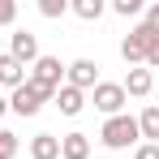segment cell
Instances as JSON below:
<instances>
[{
	"label": "cell",
	"instance_id": "6da1fadb",
	"mask_svg": "<svg viewBox=\"0 0 159 159\" xmlns=\"http://www.w3.org/2000/svg\"><path fill=\"white\" fill-rule=\"evenodd\" d=\"M142 133H138V116H129V112H120V116H107L103 129H99V142H103L107 151H125V146H133Z\"/></svg>",
	"mask_w": 159,
	"mask_h": 159
},
{
	"label": "cell",
	"instance_id": "7a4b0ae2",
	"mask_svg": "<svg viewBox=\"0 0 159 159\" xmlns=\"http://www.w3.org/2000/svg\"><path fill=\"white\" fill-rule=\"evenodd\" d=\"M60 78H65V65H60L56 56H39V60L30 65V78H26V82L34 86V90H43V95L52 99L56 90H60Z\"/></svg>",
	"mask_w": 159,
	"mask_h": 159
},
{
	"label": "cell",
	"instance_id": "3957f363",
	"mask_svg": "<svg viewBox=\"0 0 159 159\" xmlns=\"http://www.w3.org/2000/svg\"><path fill=\"white\" fill-rule=\"evenodd\" d=\"M155 39H159V34H155L151 26H142V22H138V26H133L129 34L120 39V56L129 60V69H138V65H146V48H151Z\"/></svg>",
	"mask_w": 159,
	"mask_h": 159
},
{
	"label": "cell",
	"instance_id": "277c9868",
	"mask_svg": "<svg viewBox=\"0 0 159 159\" xmlns=\"http://www.w3.org/2000/svg\"><path fill=\"white\" fill-rule=\"evenodd\" d=\"M125 99H129V95L120 90V82H99V86L90 90V103L99 107L103 116H120V112H125Z\"/></svg>",
	"mask_w": 159,
	"mask_h": 159
},
{
	"label": "cell",
	"instance_id": "5b68a950",
	"mask_svg": "<svg viewBox=\"0 0 159 159\" xmlns=\"http://www.w3.org/2000/svg\"><path fill=\"white\" fill-rule=\"evenodd\" d=\"M65 86H73V90H82V95L95 90V86H99V65L86 60V56L73 60V65H65Z\"/></svg>",
	"mask_w": 159,
	"mask_h": 159
},
{
	"label": "cell",
	"instance_id": "8992f818",
	"mask_svg": "<svg viewBox=\"0 0 159 159\" xmlns=\"http://www.w3.org/2000/svg\"><path fill=\"white\" fill-rule=\"evenodd\" d=\"M43 103H48V95H43V90H34L30 82H22V86L13 90V99H9V107H13L17 116H39Z\"/></svg>",
	"mask_w": 159,
	"mask_h": 159
},
{
	"label": "cell",
	"instance_id": "52a82bcc",
	"mask_svg": "<svg viewBox=\"0 0 159 159\" xmlns=\"http://www.w3.org/2000/svg\"><path fill=\"white\" fill-rule=\"evenodd\" d=\"M9 56H13L17 65H34V60H39V39H34L30 30H13V39H9Z\"/></svg>",
	"mask_w": 159,
	"mask_h": 159
},
{
	"label": "cell",
	"instance_id": "ba28073f",
	"mask_svg": "<svg viewBox=\"0 0 159 159\" xmlns=\"http://www.w3.org/2000/svg\"><path fill=\"white\" fill-rule=\"evenodd\" d=\"M120 90H125V95H133V99H146V95L155 90L151 69H129V73H125V82H120Z\"/></svg>",
	"mask_w": 159,
	"mask_h": 159
},
{
	"label": "cell",
	"instance_id": "9c48e42d",
	"mask_svg": "<svg viewBox=\"0 0 159 159\" xmlns=\"http://www.w3.org/2000/svg\"><path fill=\"white\" fill-rule=\"evenodd\" d=\"M52 103L60 107V116H78L82 107H86V95H82V90H73V86H65V82H60V90H56V95H52Z\"/></svg>",
	"mask_w": 159,
	"mask_h": 159
},
{
	"label": "cell",
	"instance_id": "30bf717a",
	"mask_svg": "<svg viewBox=\"0 0 159 159\" xmlns=\"http://www.w3.org/2000/svg\"><path fill=\"white\" fill-rule=\"evenodd\" d=\"M26 82V65H17L9 52H0V86H9V90H17Z\"/></svg>",
	"mask_w": 159,
	"mask_h": 159
},
{
	"label": "cell",
	"instance_id": "8fae6325",
	"mask_svg": "<svg viewBox=\"0 0 159 159\" xmlns=\"http://www.w3.org/2000/svg\"><path fill=\"white\" fill-rule=\"evenodd\" d=\"M30 159H60V138L56 133H34L30 138Z\"/></svg>",
	"mask_w": 159,
	"mask_h": 159
},
{
	"label": "cell",
	"instance_id": "7c38bea8",
	"mask_svg": "<svg viewBox=\"0 0 159 159\" xmlns=\"http://www.w3.org/2000/svg\"><path fill=\"white\" fill-rule=\"evenodd\" d=\"M60 159H90V138L86 133H65L60 138Z\"/></svg>",
	"mask_w": 159,
	"mask_h": 159
},
{
	"label": "cell",
	"instance_id": "4fadbf2b",
	"mask_svg": "<svg viewBox=\"0 0 159 159\" xmlns=\"http://www.w3.org/2000/svg\"><path fill=\"white\" fill-rule=\"evenodd\" d=\"M138 133H142L146 142L159 146V103H146V107H142V116H138Z\"/></svg>",
	"mask_w": 159,
	"mask_h": 159
},
{
	"label": "cell",
	"instance_id": "5bb4252c",
	"mask_svg": "<svg viewBox=\"0 0 159 159\" xmlns=\"http://www.w3.org/2000/svg\"><path fill=\"white\" fill-rule=\"evenodd\" d=\"M69 9L78 13L82 22H99V17H103V0H73Z\"/></svg>",
	"mask_w": 159,
	"mask_h": 159
},
{
	"label": "cell",
	"instance_id": "9a60e30c",
	"mask_svg": "<svg viewBox=\"0 0 159 159\" xmlns=\"http://www.w3.org/2000/svg\"><path fill=\"white\" fill-rule=\"evenodd\" d=\"M22 151V142H17V133L13 129H0V159H13Z\"/></svg>",
	"mask_w": 159,
	"mask_h": 159
},
{
	"label": "cell",
	"instance_id": "2e32d148",
	"mask_svg": "<svg viewBox=\"0 0 159 159\" xmlns=\"http://www.w3.org/2000/svg\"><path fill=\"white\" fill-rule=\"evenodd\" d=\"M39 13L43 17H65L69 13V0H39Z\"/></svg>",
	"mask_w": 159,
	"mask_h": 159
},
{
	"label": "cell",
	"instance_id": "e0dca14e",
	"mask_svg": "<svg viewBox=\"0 0 159 159\" xmlns=\"http://www.w3.org/2000/svg\"><path fill=\"white\" fill-rule=\"evenodd\" d=\"M112 9H116L120 17H138V13H142V0H116Z\"/></svg>",
	"mask_w": 159,
	"mask_h": 159
},
{
	"label": "cell",
	"instance_id": "ac0fdd59",
	"mask_svg": "<svg viewBox=\"0 0 159 159\" xmlns=\"http://www.w3.org/2000/svg\"><path fill=\"white\" fill-rule=\"evenodd\" d=\"M17 17V0H0V26H13Z\"/></svg>",
	"mask_w": 159,
	"mask_h": 159
},
{
	"label": "cell",
	"instance_id": "d6986e66",
	"mask_svg": "<svg viewBox=\"0 0 159 159\" xmlns=\"http://www.w3.org/2000/svg\"><path fill=\"white\" fill-rule=\"evenodd\" d=\"M133 159H159V146L155 142H142V146L133 151Z\"/></svg>",
	"mask_w": 159,
	"mask_h": 159
},
{
	"label": "cell",
	"instance_id": "ffe728a7",
	"mask_svg": "<svg viewBox=\"0 0 159 159\" xmlns=\"http://www.w3.org/2000/svg\"><path fill=\"white\" fill-rule=\"evenodd\" d=\"M142 26H151L159 34V4H151V9H146V22H142Z\"/></svg>",
	"mask_w": 159,
	"mask_h": 159
},
{
	"label": "cell",
	"instance_id": "44dd1931",
	"mask_svg": "<svg viewBox=\"0 0 159 159\" xmlns=\"http://www.w3.org/2000/svg\"><path fill=\"white\" fill-rule=\"evenodd\" d=\"M146 69H159V39L146 48Z\"/></svg>",
	"mask_w": 159,
	"mask_h": 159
},
{
	"label": "cell",
	"instance_id": "7402d4cb",
	"mask_svg": "<svg viewBox=\"0 0 159 159\" xmlns=\"http://www.w3.org/2000/svg\"><path fill=\"white\" fill-rule=\"evenodd\" d=\"M4 112H9V99H0V120H4Z\"/></svg>",
	"mask_w": 159,
	"mask_h": 159
}]
</instances>
